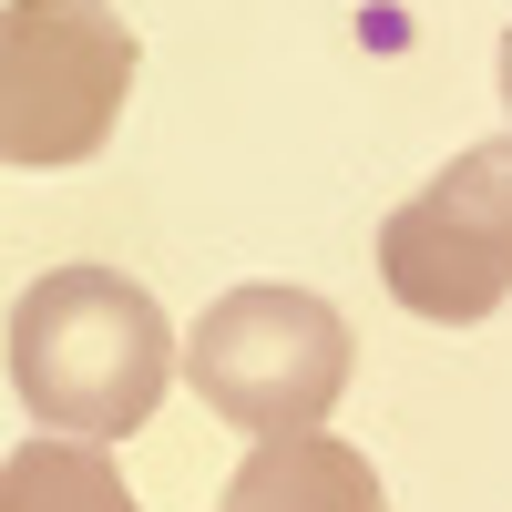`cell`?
I'll list each match as a JSON object with an SVG mask.
<instances>
[{"label": "cell", "instance_id": "52a82bcc", "mask_svg": "<svg viewBox=\"0 0 512 512\" xmlns=\"http://www.w3.org/2000/svg\"><path fill=\"white\" fill-rule=\"evenodd\" d=\"M502 113H512V31H502Z\"/></svg>", "mask_w": 512, "mask_h": 512}, {"label": "cell", "instance_id": "6da1fadb", "mask_svg": "<svg viewBox=\"0 0 512 512\" xmlns=\"http://www.w3.org/2000/svg\"><path fill=\"white\" fill-rule=\"evenodd\" d=\"M164 379H175V328L123 267H52L11 297V390L52 441L144 431Z\"/></svg>", "mask_w": 512, "mask_h": 512}, {"label": "cell", "instance_id": "5b68a950", "mask_svg": "<svg viewBox=\"0 0 512 512\" xmlns=\"http://www.w3.org/2000/svg\"><path fill=\"white\" fill-rule=\"evenodd\" d=\"M226 502H246V512H390L379 472H369L349 441H328V431H277V441H256V451L236 461Z\"/></svg>", "mask_w": 512, "mask_h": 512}, {"label": "cell", "instance_id": "7a4b0ae2", "mask_svg": "<svg viewBox=\"0 0 512 512\" xmlns=\"http://www.w3.org/2000/svg\"><path fill=\"white\" fill-rule=\"evenodd\" d=\"M144 41L113 0H11L0 11V164L62 175L113 144Z\"/></svg>", "mask_w": 512, "mask_h": 512}, {"label": "cell", "instance_id": "8992f818", "mask_svg": "<svg viewBox=\"0 0 512 512\" xmlns=\"http://www.w3.org/2000/svg\"><path fill=\"white\" fill-rule=\"evenodd\" d=\"M0 512H144L103 441H21L0 461Z\"/></svg>", "mask_w": 512, "mask_h": 512}, {"label": "cell", "instance_id": "277c9868", "mask_svg": "<svg viewBox=\"0 0 512 512\" xmlns=\"http://www.w3.org/2000/svg\"><path fill=\"white\" fill-rule=\"evenodd\" d=\"M379 277L410 318L472 328L512 297V134L461 144L410 205L379 226Z\"/></svg>", "mask_w": 512, "mask_h": 512}, {"label": "cell", "instance_id": "3957f363", "mask_svg": "<svg viewBox=\"0 0 512 512\" xmlns=\"http://www.w3.org/2000/svg\"><path fill=\"white\" fill-rule=\"evenodd\" d=\"M349 359H359L349 318H338L318 287H267V277L226 287L216 308L185 328V349H175V369L195 379V400L226 410L256 441L318 431L338 410V390H349Z\"/></svg>", "mask_w": 512, "mask_h": 512}, {"label": "cell", "instance_id": "ba28073f", "mask_svg": "<svg viewBox=\"0 0 512 512\" xmlns=\"http://www.w3.org/2000/svg\"><path fill=\"white\" fill-rule=\"evenodd\" d=\"M216 512H246V502H216Z\"/></svg>", "mask_w": 512, "mask_h": 512}]
</instances>
